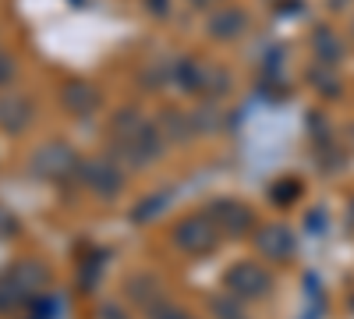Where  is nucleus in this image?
Segmentation results:
<instances>
[{
  "label": "nucleus",
  "mask_w": 354,
  "mask_h": 319,
  "mask_svg": "<svg viewBox=\"0 0 354 319\" xmlns=\"http://www.w3.org/2000/svg\"><path fill=\"white\" fill-rule=\"evenodd\" d=\"M174 241L181 248H188V252H205V248H213L216 235H213V224L205 217H188L181 227L174 230Z\"/></svg>",
  "instance_id": "nucleus-1"
},
{
  "label": "nucleus",
  "mask_w": 354,
  "mask_h": 319,
  "mask_svg": "<svg viewBox=\"0 0 354 319\" xmlns=\"http://www.w3.org/2000/svg\"><path fill=\"white\" fill-rule=\"evenodd\" d=\"M64 103H68L71 113H88V110H96L100 93L88 82H68L64 85Z\"/></svg>",
  "instance_id": "nucleus-2"
},
{
  "label": "nucleus",
  "mask_w": 354,
  "mask_h": 319,
  "mask_svg": "<svg viewBox=\"0 0 354 319\" xmlns=\"http://www.w3.org/2000/svg\"><path fill=\"white\" fill-rule=\"evenodd\" d=\"M25 125H28V103L18 100V96L0 100V128L4 131H21Z\"/></svg>",
  "instance_id": "nucleus-3"
},
{
  "label": "nucleus",
  "mask_w": 354,
  "mask_h": 319,
  "mask_svg": "<svg viewBox=\"0 0 354 319\" xmlns=\"http://www.w3.org/2000/svg\"><path fill=\"white\" fill-rule=\"evenodd\" d=\"M241 28H245V15L241 11H220V15L209 18V33L216 39H234Z\"/></svg>",
  "instance_id": "nucleus-4"
},
{
  "label": "nucleus",
  "mask_w": 354,
  "mask_h": 319,
  "mask_svg": "<svg viewBox=\"0 0 354 319\" xmlns=\"http://www.w3.org/2000/svg\"><path fill=\"white\" fill-rule=\"evenodd\" d=\"M255 266H238L230 273V287L234 291H241V295H255V291H266V280L262 277H252Z\"/></svg>",
  "instance_id": "nucleus-5"
},
{
  "label": "nucleus",
  "mask_w": 354,
  "mask_h": 319,
  "mask_svg": "<svg viewBox=\"0 0 354 319\" xmlns=\"http://www.w3.org/2000/svg\"><path fill=\"white\" fill-rule=\"evenodd\" d=\"M11 78H15V61H11V57H8L4 50H0V85L11 82Z\"/></svg>",
  "instance_id": "nucleus-6"
},
{
  "label": "nucleus",
  "mask_w": 354,
  "mask_h": 319,
  "mask_svg": "<svg viewBox=\"0 0 354 319\" xmlns=\"http://www.w3.org/2000/svg\"><path fill=\"white\" fill-rule=\"evenodd\" d=\"M192 4H198V8H209V4H216V0H192Z\"/></svg>",
  "instance_id": "nucleus-7"
}]
</instances>
